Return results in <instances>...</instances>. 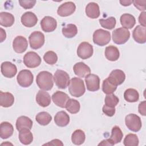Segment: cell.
I'll return each instance as SVG.
<instances>
[{"label":"cell","mask_w":146,"mask_h":146,"mask_svg":"<svg viewBox=\"0 0 146 146\" xmlns=\"http://www.w3.org/2000/svg\"><path fill=\"white\" fill-rule=\"evenodd\" d=\"M53 76L48 71H43L40 72L36 76V83L39 88L44 91H49L54 86Z\"/></svg>","instance_id":"1"},{"label":"cell","mask_w":146,"mask_h":146,"mask_svg":"<svg viewBox=\"0 0 146 146\" xmlns=\"http://www.w3.org/2000/svg\"><path fill=\"white\" fill-rule=\"evenodd\" d=\"M68 91L73 96L79 98L82 96L86 91L83 80L79 78H72L68 85Z\"/></svg>","instance_id":"2"},{"label":"cell","mask_w":146,"mask_h":146,"mask_svg":"<svg viewBox=\"0 0 146 146\" xmlns=\"http://www.w3.org/2000/svg\"><path fill=\"white\" fill-rule=\"evenodd\" d=\"M111 40V34L108 31L103 29H98L93 34V42L95 44L103 46L107 44Z\"/></svg>","instance_id":"3"},{"label":"cell","mask_w":146,"mask_h":146,"mask_svg":"<svg viewBox=\"0 0 146 146\" xmlns=\"http://www.w3.org/2000/svg\"><path fill=\"white\" fill-rule=\"evenodd\" d=\"M53 78L56 86L59 88L65 89L70 84L69 75L63 70H57L54 73Z\"/></svg>","instance_id":"4"},{"label":"cell","mask_w":146,"mask_h":146,"mask_svg":"<svg viewBox=\"0 0 146 146\" xmlns=\"http://www.w3.org/2000/svg\"><path fill=\"white\" fill-rule=\"evenodd\" d=\"M112 40L117 44H123L126 43L130 37V32L124 27H120L112 31Z\"/></svg>","instance_id":"5"},{"label":"cell","mask_w":146,"mask_h":146,"mask_svg":"<svg viewBox=\"0 0 146 146\" xmlns=\"http://www.w3.org/2000/svg\"><path fill=\"white\" fill-rule=\"evenodd\" d=\"M125 123L127 127L133 132H138L142 126L140 117L134 113L127 115L125 118Z\"/></svg>","instance_id":"6"},{"label":"cell","mask_w":146,"mask_h":146,"mask_svg":"<svg viewBox=\"0 0 146 146\" xmlns=\"http://www.w3.org/2000/svg\"><path fill=\"white\" fill-rule=\"evenodd\" d=\"M34 76L29 70H21L18 74L17 80L19 85L22 87H28L33 82Z\"/></svg>","instance_id":"7"},{"label":"cell","mask_w":146,"mask_h":146,"mask_svg":"<svg viewBox=\"0 0 146 146\" xmlns=\"http://www.w3.org/2000/svg\"><path fill=\"white\" fill-rule=\"evenodd\" d=\"M29 40L31 48L36 50L40 48L44 44V35L40 31H34L29 36Z\"/></svg>","instance_id":"8"},{"label":"cell","mask_w":146,"mask_h":146,"mask_svg":"<svg viewBox=\"0 0 146 146\" xmlns=\"http://www.w3.org/2000/svg\"><path fill=\"white\" fill-rule=\"evenodd\" d=\"M23 63L28 68H35L41 63V58L35 52L29 51L24 55Z\"/></svg>","instance_id":"9"},{"label":"cell","mask_w":146,"mask_h":146,"mask_svg":"<svg viewBox=\"0 0 146 146\" xmlns=\"http://www.w3.org/2000/svg\"><path fill=\"white\" fill-rule=\"evenodd\" d=\"M94 52L92 46L87 42H83L80 43L77 49L78 56L82 59H86L90 58Z\"/></svg>","instance_id":"10"},{"label":"cell","mask_w":146,"mask_h":146,"mask_svg":"<svg viewBox=\"0 0 146 146\" xmlns=\"http://www.w3.org/2000/svg\"><path fill=\"white\" fill-rule=\"evenodd\" d=\"M85 82L87 88L90 91H96L100 88V78L95 74L87 75L85 77Z\"/></svg>","instance_id":"11"},{"label":"cell","mask_w":146,"mask_h":146,"mask_svg":"<svg viewBox=\"0 0 146 146\" xmlns=\"http://www.w3.org/2000/svg\"><path fill=\"white\" fill-rule=\"evenodd\" d=\"M1 70L2 74L6 78H11L14 77L17 72V68L14 64L10 62H4L2 63L1 66Z\"/></svg>","instance_id":"12"},{"label":"cell","mask_w":146,"mask_h":146,"mask_svg":"<svg viewBox=\"0 0 146 146\" xmlns=\"http://www.w3.org/2000/svg\"><path fill=\"white\" fill-rule=\"evenodd\" d=\"M75 10L76 6L74 2H66L59 6L57 13L60 17H67L73 14Z\"/></svg>","instance_id":"13"},{"label":"cell","mask_w":146,"mask_h":146,"mask_svg":"<svg viewBox=\"0 0 146 146\" xmlns=\"http://www.w3.org/2000/svg\"><path fill=\"white\" fill-rule=\"evenodd\" d=\"M40 26L43 31L46 33H50L56 29L57 22L55 18L50 16H46L41 20Z\"/></svg>","instance_id":"14"},{"label":"cell","mask_w":146,"mask_h":146,"mask_svg":"<svg viewBox=\"0 0 146 146\" xmlns=\"http://www.w3.org/2000/svg\"><path fill=\"white\" fill-rule=\"evenodd\" d=\"M28 47V42L26 38L23 36H17L13 42V48L17 53L25 52Z\"/></svg>","instance_id":"15"},{"label":"cell","mask_w":146,"mask_h":146,"mask_svg":"<svg viewBox=\"0 0 146 146\" xmlns=\"http://www.w3.org/2000/svg\"><path fill=\"white\" fill-rule=\"evenodd\" d=\"M107 78L111 83L117 86L118 85L121 84L124 82L125 75L122 70L116 69L112 71Z\"/></svg>","instance_id":"16"},{"label":"cell","mask_w":146,"mask_h":146,"mask_svg":"<svg viewBox=\"0 0 146 146\" xmlns=\"http://www.w3.org/2000/svg\"><path fill=\"white\" fill-rule=\"evenodd\" d=\"M70 99L67 94L62 91H57L52 95V100L53 102L58 107L64 108L66 102Z\"/></svg>","instance_id":"17"},{"label":"cell","mask_w":146,"mask_h":146,"mask_svg":"<svg viewBox=\"0 0 146 146\" xmlns=\"http://www.w3.org/2000/svg\"><path fill=\"white\" fill-rule=\"evenodd\" d=\"M23 25L27 27L34 26L38 22V18L36 15L31 11H27L23 14L21 18Z\"/></svg>","instance_id":"18"},{"label":"cell","mask_w":146,"mask_h":146,"mask_svg":"<svg viewBox=\"0 0 146 146\" xmlns=\"http://www.w3.org/2000/svg\"><path fill=\"white\" fill-rule=\"evenodd\" d=\"M133 39L137 43L143 44L146 42V29L141 25H137L132 33Z\"/></svg>","instance_id":"19"},{"label":"cell","mask_w":146,"mask_h":146,"mask_svg":"<svg viewBox=\"0 0 146 146\" xmlns=\"http://www.w3.org/2000/svg\"><path fill=\"white\" fill-rule=\"evenodd\" d=\"M73 70L75 74L81 78H84L91 73L90 68L83 62H78L75 64Z\"/></svg>","instance_id":"20"},{"label":"cell","mask_w":146,"mask_h":146,"mask_svg":"<svg viewBox=\"0 0 146 146\" xmlns=\"http://www.w3.org/2000/svg\"><path fill=\"white\" fill-rule=\"evenodd\" d=\"M36 102L41 107H46L51 103V97L50 94L44 91L39 90L36 95Z\"/></svg>","instance_id":"21"},{"label":"cell","mask_w":146,"mask_h":146,"mask_svg":"<svg viewBox=\"0 0 146 146\" xmlns=\"http://www.w3.org/2000/svg\"><path fill=\"white\" fill-rule=\"evenodd\" d=\"M14 132L13 125L7 122L3 121L0 125V137L2 139H6L11 136Z\"/></svg>","instance_id":"22"},{"label":"cell","mask_w":146,"mask_h":146,"mask_svg":"<svg viewBox=\"0 0 146 146\" xmlns=\"http://www.w3.org/2000/svg\"><path fill=\"white\" fill-rule=\"evenodd\" d=\"M85 12L88 17L91 19L98 18L100 15L99 6L95 2H90L86 7Z\"/></svg>","instance_id":"23"},{"label":"cell","mask_w":146,"mask_h":146,"mask_svg":"<svg viewBox=\"0 0 146 146\" xmlns=\"http://www.w3.org/2000/svg\"><path fill=\"white\" fill-rule=\"evenodd\" d=\"M54 121L59 127H65L70 122V116L65 111H61L57 112L55 115Z\"/></svg>","instance_id":"24"},{"label":"cell","mask_w":146,"mask_h":146,"mask_svg":"<svg viewBox=\"0 0 146 146\" xmlns=\"http://www.w3.org/2000/svg\"><path fill=\"white\" fill-rule=\"evenodd\" d=\"M19 139L21 143L24 145H29L33 141V135L30 129L27 128L19 131Z\"/></svg>","instance_id":"25"},{"label":"cell","mask_w":146,"mask_h":146,"mask_svg":"<svg viewBox=\"0 0 146 146\" xmlns=\"http://www.w3.org/2000/svg\"><path fill=\"white\" fill-rule=\"evenodd\" d=\"M120 21L123 27L127 29H132L136 23V19L135 17L128 13L123 14L121 15Z\"/></svg>","instance_id":"26"},{"label":"cell","mask_w":146,"mask_h":146,"mask_svg":"<svg viewBox=\"0 0 146 146\" xmlns=\"http://www.w3.org/2000/svg\"><path fill=\"white\" fill-rule=\"evenodd\" d=\"M14 102V97L12 94L0 91V105L3 107H11Z\"/></svg>","instance_id":"27"},{"label":"cell","mask_w":146,"mask_h":146,"mask_svg":"<svg viewBox=\"0 0 146 146\" xmlns=\"http://www.w3.org/2000/svg\"><path fill=\"white\" fill-rule=\"evenodd\" d=\"M33 121L27 116H19L15 123V126L18 131H20L23 128H29L31 129L33 127Z\"/></svg>","instance_id":"28"},{"label":"cell","mask_w":146,"mask_h":146,"mask_svg":"<svg viewBox=\"0 0 146 146\" xmlns=\"http://www.w3.org/2000/svg\"><path fill=\"white\" fill-rule=\"evenodd\" d=\"M105 56L106 58L110 61H116L120 56V52L116 47L111 45L106 47Z\"/></svg>","instance_id":"29"},{"label":"cell","mask_w":146,"mask_h":146,"mask_svg":"<svg viewBox=\"0 0 146 146\" xmlns=\"http://www.w3.org/2000/svg\"><path fill=\"white\" fill-rule=\"evenodd\" d=\"M14 15L7 12H1L0 13V25L5 27L11 26L14 23Z\"/></svg>","instance_id":"30"},{"label":"cell","mask_w":146,"mask_h":146,"mask_svg":"<svg viewBox=\"0 0 146 146\" xmlns=\"http://www.w3.org/2000/svg\"><path fill=\"white\" fill-rule=\"evenodd\" d=\"M63 35L67 38H71L74 37L78 33V29L74 24H67L63 26L62 30Z\"/></svg>","instance_id":"31"},{"label":"cell","mask_w":146,"mask_h":146,"mask_svg":"<svg viewBox=\"0 0 146 146\" xmlns=\"http://www.w3.org/2000/svg\"><path fill=\"white\" fill-rule=\"evenodd\" d=\"M124 99L131 103L136 102L139 100V94L137 90L133 88H128L124 93Z\"/></svg>","instance_id":"32"},{"label":"cell","mask_w":146,"mask_h":146,"mask_svg":"<svg viewBox=\"0 0 146 146\" xmlns=\"http://www.w3.org/2000/svg\"><path fill=\"white\" fill-rule=\"evenodd\" d=\"M86 139V135L83 131L81 129L75 130L72 134L71 141L75 145H81L82 144Z\"/></svg>","instance_id":"33"},{"label":"cell","mask_w":146,"mask_h":146,"mask_svg":"<svg viewBox=\"0 0 146 146\" xmlns=\"http://www.w3.org/2000/svg\"><path fill=\"white\" fill-rule=\"evenodd\" d=\"M35 120L41 125H48L52 120V116L47 112L43 111L38 113L35 116Z\"/></svg>","instance_id":"34"},{"label":"cell","mask_w":146,"mask_h":146,"mask_svg":"<svg viewBox=\"0 0 146 146\" xmlns=\"http://www.w3.org/2000/svg\"><path fill=\"white\" fill-rule=\"evenodd\" d=\"M80 103L79 102L74 99H69L66 102L65 108L67 111L71 113H76L80 110Z\"/></svg>","instance_id":"35"},{"label":"cell","mask_w":146,"mask_h":146,"mask_svg":"<svg viewBox=\"0 0 146 146\" xmlns=\"http://www.w3.org/2000/svg\"><path fill=\"white\" fill-rule=\"evenodd\" d=\"M123 134L121 129L118 126H114L111 131L110 139L115 144L120 143L123 138Z\"/></svg>","instance_id":"36"},{"label":"cell","mask_w":146,"mask_h":146,"mask_svg":"<svg viewBox=\"0 0 146 146\" xmlns=\"http://www.w3.org/2000/svg\"><path fill=\"white\" fill-rule=\"evenodd\" d=\"M123 144L125 146H137L139 145V139L136 134L129 133L125 136Z\"/></svg>","instance_id":"37"},{"label":"cell","mask_w":146,"mask_h":146,"mask_svg":"<svg viewBox=\"0 0 146 146\" xmlns=\"http://www.w3.org/2000/svg\"><path fill=\"white\" fill-rule=\"evenodd\" d=\"M117 86L111 83L108 78L104 79L102 83V90L106 94H111L116 91Z\"/></svg>","instance_id":"38"},{"label":"cell","mask_w":146,"mask_h":146,"mask_svg":"<svg viewBox=\"0 0 146 146\" xmlns=\"http://www.w3.org/2000/svg\"><path fill=\"white\" fill-rule=\"evenodd\" d=\"M99 21L102 27L108 30H111L113 29L116 23V19L113 17H110L106 19H100Z\"/></svg>","instance_id":"39"},{"label":"cell","mask_w":146,"mask_h":146,"mask_svg":"<svg viewBox=\"0 0 146 146\" xmlns=\"http://www.w3.org/2000/svg\"><path fill=\"white\" fill-rule=\"evenodd\" d=\"M43 59L47 64L53 65L56 63L58 60V56L55 52L48 51L44 54Z\"/></svg>","instance_id":"40"},{"label":"cell","mask_w":146,"mask_h":146,"mask_svg":"<svg viewBox=\"0 0 146 146\" xmlns=\"http://www.w3.org/2000/svg\"><path fill=\"white\" fill-rule=\"evenodd\" d=\"M119 98L114 94H107L104 99L105 105L110 107H115L119 103Z\"/></svg>","instance_id":"41"},{"label":"cell","mask_w":146,"mask_h":146,"mask_svg":"<svg viewBox=\"0 0 146 146\" xmlns=\"http://www.w3.org/2000/svg\"><path fill=\"white\" fill-rule=\"evenodd\" d=\"M19 5L25 9H30L33 8L36 3L35 0H20Z\"/></svg>","instance_id":"42"},{"label":"cell","mask_w":146,"mask_h":146,"mask_svg":"<svg viewBox=\"0 0 146 146\" xmlns=\"http://www.w3.org/2000/svg\"><path fill=\"white\" fill-rule=\"evenodd\" d=\"M103 112L106 114L107 116L111 117L114 115L115 113V107H110L106 106L105 104L103 106L102 108Z\"/></svg>","instance_id":"43"},{"label":"cell","mask_w":146,"mask_h":146,"mask_svg":"<svg viewBox=\"0 0 146 146\" xmlns=\"http://www.w3.org/2000/svg\"><path fill=\"white\" fill-rule=\"evenodd\" d=\"M134 6L140 11H144L146 9V1H133Z\"/></svg>","instance_id":"44"},{"label":"cell","mask_w":146,"mask_h":146,"mask_svg":"<svg viewBox=\"0 0 146 146\" xmlns=\"http://www.w3.org/2000/svg\"><path fill=\"white\" fill-rule=\"evenodd\" d=\"M145 17L146 13L145 11L141 12L139 17V22L141 26L143 27H145Z\"/></svg>","instance_id":"45"},{"label":"cell","mask_w":146,"mask_h":146,"mask_svg":"<svg viewBox=\"0 0 146 146\" xmlns=\"http://www.w3.org/2000/svg\"><path fill=\"white\" fill-rule=\"evenodd\" d=\"M139 113L145 116L146 115V112H145V101H143L141 102L139 104Z\"/></svg>","instance_id":"46"},{"label":"cell","mask_w":146,"mask_h":146,"mask_svg":"<svg viewBox=\"0 0 146 146\" xmlns=\"http://www.w3.org/2000/svg\"><path fill=\"white\" fill-rule=\"evenodd\" d=\"M43 145H63V143L59 139H54L51 141L44 144Z\"/></svg>","instance_id":"47"},{"label":"cell","mask_w":146,"mask_h":146,"mask_svg":"<svg viewBox=\"0 0 146 146\" xmlns=\"http://www.w3.org/2000/svg\"><path fill=\"white\" fill-rule=\"evenodd\" d=\"M113 145H115V143L110 139L103 140L98 144V145H110V146H112Z\"/></svg>","instance_id":"48"},{"label":"cell","mask_w":146,"mask_h":146,"mask_svg":"<svg viewBox=\"0 0 146 146\" xmlns=\"http://www.w3.org/2000/svg\"><path fill=\"white\" fill-rule=\"evenodd\" d=\"M6 38V34L5 31L2 28H1V42H2L4 40H5Z\"/></svg>","instance_id":"49"},{"label":"cell","mask_w":146,"mask_h":146,"mask_svg":"<svg viewBox=\"0 0 146 146\" xmlns=\"http://www.w3.org/2000/svg\"><path fill=\"white\" fill-rule=\"evenodd\" d=\"M120 3L121 4V5L124 6H129L132 3H133V1H120Z\"/></svg>","instance_id":"50"}]
</instances>
